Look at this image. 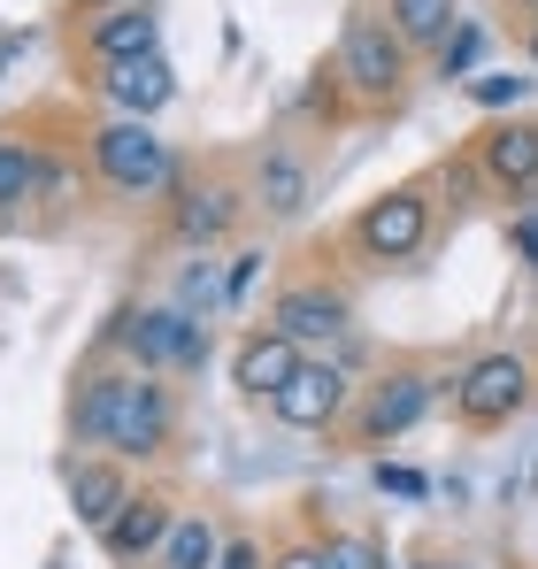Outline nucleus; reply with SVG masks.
I'll use <instances>...</instances> for the list:
<instances>
[{"label":"nucleus","mask_w":538,"mask_h":569,"mask_svg":"<svg viewBox=\"0 0 538 569\" xmlns=\"http://www.w3.org/2000/svg\"><path fill=\"white\" fill-rule=\"evenodd\" d=\"M78 439L116 462H162L178 447V385L155 370H92L78 392Z\"/></svg>","instance_id":"f257e3e1"},{"label":"nucleus","mask_w":538,"mask_h":569,"mask_svg":"<svg viewBox=\"0 0 538 569\" xmlns=\"http://www.w3.org/2000/svg\"><path fill=\"white\" fill-rule=\"evenodd\" d=\"M408 70H416V47L377 16V8H355L347 31H339V86L355 108H400L408 100Z\"/></svg>","instance_id":"f03ea898"},{"label":"nucleus","mask_w":538,"mask_h":569,"mask_svg":"<svg viewBox=\"0 0 538 569\" xmlns=\"http://www.w3.org/2000/svg\"><path fill=\"white\" fill-rule=\"evenodd\" d=\"M92 170H100V186L123 192V200H162V192L178 186L170 139L155 123H139V116H108L92 131Z\"/></svg>","instance_id":"7ed1b4c3"},{"label":"nucleus","mask_w":538,"mask_h":569,"mask_svg":"<svg viewBox=\"0 0 538 569\" xmlns=\"http://www.w3.org/2000/svg\"><path fill=\"white\" fill-rule=\"evenodd\" d=\"M108 347H123L131 370L170 378V370H200V362H208V323L185 316V308H139V300H131V308H116Z\"/></svg>","instance_id":"20e7f679"},{"label":"nucleus","mask_w":538,"mask_h":569,"mask_svg":"<svg viewBox=\"0 0 538 569\" xmlns=\"http://www.w3.org/2000/svg\"><path fill=\"white\" fill-rule=\"evenodd\" d=\"M431 247V186H385L377 200H361L355 216V254L392 270V262H416Z\"/></svg>","instance_id":"39448f33"},{"label":"nucleus","mask_w":538,"mask_h":569,"mask_svg":"<svg viewBox=\"0 0 538 569\" xmlns=\"http://www.w3.org/2000/svg\"><path fill=\"white\" fill-rule=\"evenodd\" d=\"M531 408V362L516 355V347H492V355H477L461 378H454V416L469 423V431H500V423H516Z\"/></svg>","instance_id":"423d86ee"},{"label":"nucleus","mask_w":538,"mask_h":569,"mask_svg":"<svg viewBox=\"0 0 538 569\" xmlns=\"http://www.w3.org/2000/svg\"><path fill=\"white\" fill-rule=\"evenodd\" d=\"M431 400H439V378H424V370H385L377 385H361L355 400V447H392L400 431H416L424 416H431Z\"/></svg>","instance_id":"0eeeda50"},{"label":"nucleus","mask_w":538,"mask_h":569,"mask_svg":"<svg viewBox=\"0 0 538 569\" xmlns=\"http://www.w3.org/2000/svg\"><path fill=\"white\" fill-rule=\"evenodd\" d=\"M269 331H285L300 355H308V347H347L355 300H347L339 284H323V278H300V284H285V292L269 300Z\"/></svg>","instance_id":"6e6552de"},{"label":"nucleus","mask_w":538,"mask_h":569,"mask_svg":"<svg viewBox=\"0 0 538 569\" xmlns=\"http://www.w3.org/2000/svg\"><path fill=\"white\" fill-rule=\"evenodd\" d=\"M347 408H355V378H347L339 362H323V355H308L292 378L269 392V416H277L285 431H331Z\"/></svg>","instance_id":"1a4fd4ad"},{"label":"nucleus","mask_w":538,"mask_h":569,"mask_svg":"<svg viewBox=\"0 0 538 569\" xmlns=\"http://www.w3.org/2000/svg\"><path fill=\"white\" fill-rule=\"evenodd\" d=\"M255 200L231 186V178H208V186H170V239L178 247H216V239H231L239 231V216H247Z\"/></svg>","instance_id":"9d476101"},{"label":"nucleus","mask_w":538,"mask_h":569,"mask_svg":"<svg viewBox=\"0 0 538 569\" xmlns=\"http://www.w3.org/2000/svg\"><path fill=\"white\" fill-rule=\"evenodd\" d=\"M100 100L116 108V116H139V123H155L170 100H178V70H170V54H131V62H100Z\"/></svg>","instance_id":"9b49d317"},{"label":"nucleus","mask_w":538,"mask_h":569,"mask_svg":"<svg viewBox=\"0 0 538 569\" xmlns=\"http://www.w3.org/2000/svg\"><path fill=\"white\" fill-rule=\"evenodd\" d=\"M477 170L500 192H531L538 186V116H492L477 131Z\"/></svg>","instance_id":"f8f14e48"},{"label":"nucleus","mask_w":538,"mask_h":569,"mask_svg":"<svg viewBox=\"0 0 538 569\" xmlns=\"http://www.w3.org/2000/svg\"><path fill=\"white\" fill-rule=\"evenodd\" d=\"M170 523H178V500H170V492H131V500L116 508V523L100 531V547H108L123 569H139V562H155V555H162Z\"/></svg>","instance_id":"ddd939ff"},{"label":"nucleus","mask_w":538,"mask_h":569,"mask_svg":"<svg viewBox=\"0 0 538 569\" xmlns=\"http://www.w3.org/2000/svg\"><path fill=\"white\" fill-rule=\"evenodd\" d=\"M86 54H92V62L162 54V16H155V0H123V8H100V16L86 23Z\"/></svg>","instance_id":"4468645a"},{"label":"nucleus","mask_w":538,"mask_h":569,"mask_svg":"<svg viewBox=\"0 0 538 569\" xmlns=\"http://www.w3.org/2000/svg\"><path fill=\"white\" fill-rule=\"evenodd\" d=\"M300 362H308V355H300L285 331H255V339H239V355H231V385H239L247 400H269Z\"/></svg>","instance_id":"2eb2a0df"},{"label":"nucleus","mask_w":538,"mask_h":569,"mask_svg":"<svg viewBox=\"0 0 538 569\" xmlns=\"http://www.w3.org/2000/svg\"><path fill=\"white\" fill-rule=\"evenodd\" d=\"M123 500H131V477H123V462H116V455H92V462H78V470H70V516H78L86 531H108Z\"/></svg>","instance_id":"dca6fc26"},{"label":"nucleus","mask_w":538,"mask_h":569,"mask_svg":"<svg viewBox=\"0 0 538 569\" xmlns=\"http://www.w3.org/2000/svg\"><path fill=\"white\" fill-rule=\"evenodd\" d=\"M247 200H255L262 216H277V223H292V216L308 208V162H300L292 147H269L262 162H255V186H247Z\"/></svg>","instance_id":"f3484780"},{"label":"nucleus","mask_w":538,"mask_h":569,"mask_svg":"<svg viewBox=\"0 0 538 569\" xmlns=\"http://www.w3.org/2000/svg\"><path fill=\"white\" fill-rule=\"evenodd\" d=\"M216 555H223V531H216V516H200V508H178V523H170V539H162L155 569H216Z\"/></svg>","instance_id":"a211bd4d"},{"label":"nucleus","mask_w":538,"mask_h":569,"mask_svg":"<svg viewBox=\"0 0 538 569\" xmlns=\"http://www.w3.org/2000/svg\"><path fill=\"white\" fill-rule=\"evenodd\" d=\"M385 23L424 54V47H439L454 23H461V0H385Z\"/></svg>","instance_id":"6ab92c4d"},{"label":"nucleus","mask_w":538,"mask_h":569,"mask_svg":"<svg viewBox=\"0 0 538 569\" xmlns=\"http://www.w3.org/2000/svg\"><path fill=\"white\" fill-rule=\"evenodd\" d=\"M39 186H47V154H39L31 139H0V216L31 208Z\"/></svg>","instance_id":"aec40b11"},{"label":"nucleus","mask_w":538,"mask_h":569,"mask_svg":"<svg viewBox=\"0 0 538 569\" xmlns=\"http://www.w3.org/2000/svg\"><path fill=\"white\" fill-rule=\"evenodd\" d=\"M477 54H485V31H477V23H454L447 39H439V47H431V70H439V78H461V86H469V78H477Z\"/></svg>","instance_id":"412c9836"},{"label":"nucleus","mask_w":538,"mask_h":569,"mask_svg":"<svg viewBox=\"0 0 538 569\" xmlns=\"http://www.w3.org/2000/svg\"><path fill=\"white\" fill-rule=\"evenodd\" d=\"M461 93L477 100L485 116H508V108H524V100H531V78H516V70H477Z\"/></svg>","instance_id":"4be33fe9"},{"label":"nucleus","mask_w":538,"mask_h":569,"mask_svg":"<svg viewBox=\"0 0 538 569\" xmlns=\"http://www.w3.org/2000/svg\"><path fill=\"white\" fill-rule=\"evenodd\" d=\"M178 308H185V316H208V308H223V278H216V262H192V270H185Z\"/></svg>","instance_id":"5701e85b"},{"label":"nucleus","mask_w":538,"mask_h":569,"mask_svg":"<svg viewBox=\"0 0 538 569\" xmlns=\"http://www.w3.org/2000/svg\"><path fill=\"white\" fill-rule=\"evenodd\" d=\"M216 569H269L262 547L247 539V531H223V555H216Z\"/></svg>","instance_id":"b1692460"},{"label":"nucleus","mask_w":538,"mask_h":569,"mask_svg":"<svg viewBox=\"0 0 538 569\" xmlns=\"http://www.w3.org/2000/svg\"><path fill=\"white\" fill-rule=\"evenodd\" d=\"M323 562H331V569H377V547H369V539H331Z\"/></svg>","instance_id":"393cba45"},{"label":"nucleus","mask_w":538,"mask_h":569,"mask_svg":"<svg viewBox=\"0 0 538 569\" xmlns=\"http://www.w3.org/2000/svg\"><path fill=\"white\" fill-rule=\"evenodd\" d=\"M269 569H331V562H323V547H316V539H292Z\"/></svg>","instance_id":"a878e982"},{"label":"nucleus","mask_w":538,"mask_h":569,"mask_svg":"<svg viewBox=\"0 0 538 569\" xmlns=\"http://www.w3.org/2000/svg\"><path fill=\"white\" fill-rule=\"evenodd\" d=\"M508 239H516V247L538 262V208H524V216H516V231H508Z\"/></svg>","instance_id":"bb28decb"},{"label":"nucleus","mask_w":538,"mask_h":569,"mask_svg":"<svg viewBox=\"0 0 538 569\" xmlns=\"http://www.w3.org/2000/svg\"><path fill=\"white\" fill-rule=\"evenodd\" d=\"M377 485H385V492H424V477H416V470H392V462L377 470Z\"/></svg>","instance_id":"cd10ccee"},{"label":"nucleus","mask_w":538,"mask_h":569,"mask_svg":"<svg viewBox=\"0 0 538 569\" xmlns=\"http://www.w3.org/2000/svg\"><path fill=\"white\" fill-rule=\"evenodd\" d=\"M78 8H86V16H100V8H123V0H78Z\"/></svg>","instance_id":"c85d7f7f"},{"label":"nucleus","mask_w":538,"mask_h":569,"mask_svg":"<svg viewBox=\"0 0 538 569\" xmlns=\"http://www.w3.org/2000/svg\"><path fill=\"white\" fill-rule=\"evenodd\" d=\"M524 47H531V62H538V16H531V39H524Z\"/></svg>","instance_id":"c756f323"},{"label":"nucleus","mask_w":538,"mask_h":569,"mask_svg":"<svg viewBox=\"0 0 538 569\" xmlns=\"http://www.w3.org/2000/svg\"><path fill=\"white\" fill-rule=\"evenodd\" d=\"M524 8H531V16H538V0H524Z\"/></svg>","instance_id":"7c9ffc66"}]
</instances>
